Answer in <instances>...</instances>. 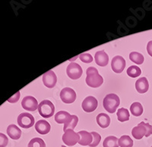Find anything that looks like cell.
Instances as JSON below:
<instances>
[{"instance_id": "obj_1", "label": "cell", "mask_w": 152, "mask_h": 147, "mask_svg": "<svg viewBox=\"0 0 152 147\" xmlns=\"http://www.w3.org/2000/svg\"><path fill=\"white\" fill-rule=\"evenodd\" d=\"M86 83L92 88H97L104 83V79L100 75L97 68L90 67L86 71Z\"/></svg>"}, {"instance_id": "obj_2", "label": "cell", "mask_w": 152, "mask_h": 147, "mask_svg": "<svg viewBox=\"0 0 152 147\" xmlns=\"http://www.w3.org/2000/svg\"><path fill=\"white\" fill-rule=\"evenodd\" d=\"M133 137L136 140H141L143 137H148L152 134V126L149 124L141 122L132 130Z\"/></svg>"}, {"instance_id": "obj_3", "label": "cell", "mask_w": 152, "mask_h": 147, "mask_svg": "<svg viewBox=\"0 0 152 147\" xmlns=\"http://www.w3.org/2000/svg\"><path fill=\"white\" fill-rule=\"evenodd\" d=\"M119 104H120V99H119V96L113 93L108 94L106 96L104 102H103L104 109L107 110V112L111 113V114L116 111Z\"/></svg>"}, {"instance_id": "obj_4", "label": "cell", "mask_w": 152, "mask_h": 147, "mask_svg": "<svg viewBox=\"0 0 152 147\" xmlns=\"http://www.w3.org/2000/svg\"><path fill=\"white\" fill-rule=\"evenodd\" d=\"M38 112L43 118H49L53 115L55 106L50 100H43L38 106Z\"/></svg>"}, {"instance_id": "obj_5", "label": "cell", "mask_w": 152, "mask_h": 147, "mask_svg": "<svg viewBox=\"0 0 152 147\" xmlns=\"http://www.w3.org/2000/svg\"><path fill=\"white\" fill-rule=\"evenodd\" d=\"M18 125L21 127L27 129L33 127L34 125V118L32 114L27 112H23L20 114L17 119Z\"/></svg>"}, {"instance_id": "obj_6", "label": "cell", "mask_w": 152, "mask_h": 147, "mask_svg": "<svg viewBox=\"0 0 152 147\" xmlns=\"http://www.w3.org/2000/svg\"><path fill=\"white\" fill-rule=\"evenodd\" d=\"M80 136L72 130H67L62 135V141L68 146H73L79 142Z\"/></svg>"}, {"instance_id": "obj_7", "label": "cell", "mask_w": 152, "mask_h": 147, "mask_svg": "<svg viewBox=\"0 0 152 147\" xmlns=\"http://www.w3.org/2000/svg\"><path fill=\"white\" fill-rule=\"evenodd\" d=\"M67 75L72 80H77L80 78L82 75V68L77 63H70L66 68Z\"/></svg>"}, {"instance_id": "obj_8", "label": "cell", "mask_w": 152, "mask_h": 147, "mask_svg": "<svg viewBox=\"0 0 152 147\" xmlns=\"http://www.w3.org/2000/svg\"><path fill=\"white\" fill-rule=\"evenodd\" d=\"M38 102L37 100L34 97L28 96H25L21 101V106L23 109L29 112H34L38 109Z\"/></svg>"}, {"instance_id": "obj_9", "label": "cell", "mask_w": 152, "mask_h": 147, "mask_svg": "<svg viewBox=\"0 0 152 147\" xmlns=\"http://www.w3.org/2000/svg\"><path fill=\"white\" fill-rule=\"evenodd\" d=\"M60 98L65 103H72L76 99V93L74 90L69 87L62 89L60 92Z\"/></svg>"}, {"instance_id": "obj_10", "label": "cell", "mask_w": 152, "mask_h": 147, "mask_svg": "<svg viewBox=\"0 0 152 147\" xmlns=\"http://www.w3.org/2000/svg\"><path fill=\"white\" fill-rule=\"evenodd\" d=\"M98 102L96 98L94 96H88L86 97L82 102L81 107L83 109L85 112H92L97 109Z\"/></svg>"}, {"instance_id": "obj_11", "label": "cell", "mask_w": 152, "mask_h": 147, "mask_svg": "<svg viewBox=\"0 0 152 147\" xmlns=\"http://www.w3.org/2000/svg\"><path fill=\"white\" fill-rule=\"evenodd\" d=\"M126 67V60L122 56H116L112 59L111 68L115 73L120 74L123 71Z\"/></svg>"}, {"instance_id": "obj_12", "label": "cell", "mask_w": 152, "mask_h": 147, "mask_svg": "<svg viewBox=\"0 0 152 147\" xmlns=\"http://www.w3.org/2000/svg\"><path fill=\"white\" fill-rule=\"evenodd\" d=\"M43 84L48 88H53L56 84L57 77L53 71H49L43 75Z\"/></svg>"}, {"instance_id": "obj_13", "label": "cell", "mask_w": 152, "mask_h": 147, "mask_svg": "<svg viewBox=\"0 0 152 147\" xmlns=\"http://www.w3.org/2000/svg\"><path fill=\"white\" fill-rule=\"evenodd\" d=\"M94 59L96 64L100 67H104V66L107 65L109 62V56L104 50L98 51L96 52Z\"/></svg>"}, {"instance_id": "obj_14", "label": "cell", "mask_w": 152, "mask_h": 147, "mask_svg": "<svg viewBox=\"0 0 152 147\" xmlns=\"http://www.w3.org/2000/svg\"><path fill=\"white\" fill-rule=\"evenodd\" d=\"M50 128H51L50 125L46 120H40L35 124V130L37 131V133L42 135H45L48 133L50 130Z\"/></svg>"}, {"instance_id": "obj_15", "label": "cell", "mask_w": 152, "mask_h": 147, "mask_svg": "<svg viewBox=\"0 0 152 147\" xmlns=\"http://www.w3.org/2000/svg\"><path fill=\"white\" fill-rule=\"evenodd\" d=\"M135 88L139 93H145L148 90L149 83L147 78L143 77H140L135 82Z\"/></svg>"}, {"instance_id": "obj_16", "label": "cell", "mask_w": 152, "mask_h": 147, "mask_svg": "<svg viewBox=\"0 0 152 147\" xmlns=\"http://www.w3.org/2000/svg\"><path fill=\"white\" fill-rule=\"evenodd\" d=\"M78 135L80 136V140L78 143L81 146H89L93 141V137L91 133H89L85 130H81L78 132Z\"/></svg>"}, {"instance_id": "obj_17", "label": "cell", "mask_w": 152, "mask_h": 147, "mask_svg": "<svg viewBox=\"0 0 152 147\" xmlns=\"http://www.w3.org/2000/svg\"><path fill=\"white\" fill-rule=\"evenodd\" d=\"M71 119L72 115L66 111L58 112L55 115V121L58 124H65L66 125L71 121Z\"/></svg>"}, {"instance_id": "obj_18", "label": "cell", "mask_w": 152, "mask_h": 147, "mask_svg": "<svg viewBox=\"0 0 152 147\" xmlns=\"http://www.w3.org/2000/svg\"><path fill=\"white\" fill-rule=\"evenodd\" d=\"M7 133L12 140H18L21 136V130L15 125H10L7 127Z\"/></svg>"}, {"instance_id": "obj_19", "label": "cell", "mask_w": 152, "mask_h": 147, "mask_svg": "<svg viewBox=\"0 0 152 147\" xmlns=\"http://www.w3.org/2000/svg\"><path fill=\"white\" fill-rule=\"evenodd\" d=\"M97 125L102 128H107L110 124V118L105 113H100L97 116Z\"/></svg>"}, {"instance_id": "obj_20", "label": "cell", "mask_w": 152, "mask_h": 147, "mask_svg": "<svg viewBox=\"0 0 152 147\" xmlns=\"http://www.w3.org/2000/svg\"><path fill=\"white\" fill-rule=\"evenodd\" d=\"M130 111L133 115L138 117L143 113V107L140 102H133L130 107Z\"/></svg>"}, {"instance_id": "obj_21", "label": "cell", "mask_w": 152, "mask_h": 147, "mask_svg": "<svg viewBox=\"0 0 152 147\" xmlns=\"http://www.w3.org/2000/svg\"><path fill=\"white\" fill-rule=\"evenodd\" d=\"M118 144L120 147H132L133 140L128 135L122 136L118 140Z\"/></svg>"}, {"instance_id": "obj_22", "label": "cell", "mask_w": 152, "mask_h": 147, "mask_svg": "<svg viewBox=\"0 0 152 147\" xmlns=\"http://www.w3.org/2000/svg\"><path fill=\"white\" fill-rule=\"evenodd\" d=\"M118 140H119L117 139V137H114V136H110L104 140L103 146L104 147H119Z\"/></svg>"}, {"instance_id": "obj_23", "label": "cell", "mask_w": 152, "mask_h": 147, "mask_svg": "<svg viewBox=\"0 0 152 147\" xmlns=\"http://www.w3.org/2000/svg\"><path fill=\"white\" fill-rule=\"evenodd\" d=\"M129 59L136 64H142L144 62V56L137 52H132L129 54Z\"/></svg>"}, {"instance_id": "obj_24", "label": "cell", "mask_w": 152, "mask_h": 147, "mask_svg": "<svg viewBox=\"0 0 152 147\" xmlns=\"http://www.w3.org/2000/svg\"><path fill=\"white\" fill-rule=\"evenodd\" d=\"M117 118L118 120L121 122L127 121L129 119V112L128 109L122 108L119 109L117 112Z\"/></svg>"}, {"instance_id": "obj_25", "label": "cell", "mask_w": 152, "mask_h": 147, "mask_svg": "<svg viewBox=\"0 0 152 147\" xmlns=\"http://www.w3.org/2000/svg\"><path fill=\"white\" fill-rule=\"evenodd\" d=\"M142 74V71L138 66L136 65H132L130 66L129 68L127 69V75H129L131 77H139Z\"/></svg>"}, {"instance_id": "obj_26", "label": "cell", "mask_w": 152, "mask_h": 147, "mask_svg": "<svg viewBox=\"0 0 152 147\" xmlns=\"http://www.w3.org/2000/svg\"><path fill=\"white\" fill-rule=\"evenodd\" d=\"M78 118L76 115H72V119L71 121H69L67 125H64V127H63V130L65 132L67 130H72L76 127L77 124H78Z\"/></svg>"}, {"instance_id": "obj_27", "label": "cell", "mask_w": 152, "mask_h": 147, "mask_svg": "<svg viewBox=\"0 0 152 147\" xmlns=\"http://www.w3.org/2000/svg\"><path fill=\"white\" fill-rule=\"evenodd\" d=\"M28 147H46V143L41 138L35 137L30 141Z\"/></svg>"}, {"instance_id": "obj_28", "label": "cell", "mask_w": 152, "mask_h": 147, "mask_svg": "<svg viewBox=\"0 0 152 147\" xmlns=\"http://www.w3.org/2000/svg\"><path fill=\"white\" fill-rule=\"evenodd\" d=\"M91 135L93 137V141H92L91 143L89 145L90 147H96L97 146H98V144L100 143V140H101V137L97 132L93 131L91 132Z\"/></svg>"}, {"instance_id": "obj_29", "label": "cell", "mask_w": 152, "mask_h": 147, "mask_svg": "<svg viewBox=\"0 0 152 147\" xmlns=\"http://www.w3.org/2000/svg\"><path fill=\"white\" fill-rule=\"evenodd\" d=\"M80 60L84 63H91L93 62V57L89 53H83L79 56Z\"/></svg>"}, {"instance_id": "obj_30", "label": "cell", "mask_w": 152, "mask_h": 147, "mask_svg": "<svg viewBox=\"0 0 152 147\" xmlns=\"http://www.w3.org/2000/svg\"><path fill=\"white\" fill-rule=\"evenodd\" d=\"M9 143V139L4 133H0V147H5Z\"/></svg>"}, {"instance_id": "obj_31", "label": "cell", "mask_w": 152, "mask_h": 147, "mask_svg": "<svg viewBox=\"0 0 152 147\" xmlns=\"http://www.w3.org/2000/svg\"><path fill=\"white\" fill-rule=\"evenodd\" d=\"M19 98H20V92H17L14 96H12L11 98H9L8 99V102H11V103H15V102H17L18 101Z\"/></svg>"}, {"instance_id": "obj_32", "label": "cell", "mask_w": 152, "mask_h": 147, "mask_svg": "<svg viewBox=\"0 0 152 147\" xmlns=\"http://www.w3.org/2000/svg\"><path fill=\"white\" fill-rule=\"evenodd\" d=\"M147 51H148V53L149 54V56L152 57V40L151 41H149L148 43Z\"/></svg>"}, {"instance_id": "obj_33", "label": "cell", "mask_w": 152, "mask_h": 147, "mask_svg": "<svg viewBox=\"0 0 152 147\" xmlns=\"http://www.w3.org/2000/svg\"><path fill=\"white\" fill-rule=\"evenodd\" d=\"M77 58H78V56H76V57H75V58H73V59H70V62H72V61H73V60H75V59H77Z\"/></svg>"}, {"instance_id": "obj_34", "label": "cell", "mask_w": 152, "mask_h": 147, "mask_svg": "<svg viewBox=\"0 0 152 147\" xmlns=\"http://www.w3.org/2000/svg\"><path fill=\"white\" fill-rule=\"evenodd\" d=\"M151 147H152V146H151Z\"/></svg>"}]
</instances>
